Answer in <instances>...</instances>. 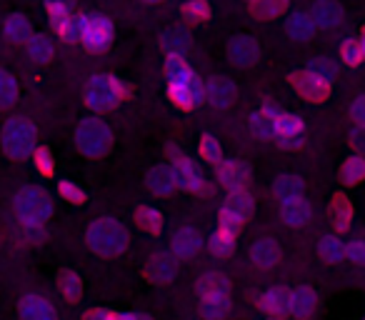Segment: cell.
<instances>
[{"mask_svg":"<svg viewBox=\"0 0 365 320\" xmlns=\"http://www.w3.org/2000/svg\"><path fill=\"white\" fill-rule=\"evenodd\" d=\"M88 245L93 253L103 255V258H113L128 248V233L118 220L101 218L88 228Z\"/></svg>","mask_w":365,"mask_h":320,"instance_id":"1","label":"cell"},{"mask_svg":"<svg viewBox=\"0 0 365 320\" xmlns=\"http://www.w3.org/2000/svg\"><path fill=\"white\" fill-rule=\"evenodd\" d=\"M0 140H3V150H6L8 155L16 158V160H23V158H28L36 150L38 130L28 118H11V120L3 125Z\"/></svg>","mask_w":365,"mask_h":320,"instance_id":"2","label":"cell"},{"mask_svg":"<svg viewBox=\"0 0 365 320\" xmlns=\"http://www.w3.org/2000/svg\"><path fill=\"white\" fill-rule=\"evenodd\" d=\"M76 143L78 150L88 158H101L110 150L113 145V133L110 128L106 125L98 118H83L76 128Z\"/></svg>","mask_w":365,"mask_h":320,"instance_id":"3","label":"cell"},{"mask_svg":"<svg viewBox=\"0 0 365 320\" xmlns=\"http://www.w3.org/2000/svg\"><path fill=\"white\" fill-rule=\"evenodd\" d=\"M125 86H123L118 78L113 76H93L91 81H88L86 86V93H83V98H86V105L93 108V110H110V108H115L118 103L125 98Z\"/></svg>","mask_w":365,"mask_h":320,"instance_id":"4","label":"cell"},{"mask_svg":"<svg viewBox=\"0 0 365 320\" xmlns=\"http://www.w3.org/2000/svg\"><path fill=\"white\" fill-rule=\"evenodd\" d=\"M16 215L23 220V225H43L53 215V200L41 188H23L16 195Z\"/></svg>","mask_w":365,"mask_h":320,"instance_id":"5","label":"cell"},{"mask_svg":"<svg viewBox=\"0 0 365 320\" xmlns=\"http://www.w3.org/2000/svg\"><path fill=\"white\" fill-rule=\"evenodd\" d=\"M78 33L81 43L91 53H101L113 41V23L106 16H81L78 18Z\"/></svg>","mask_w":365,"mask_h":320,"instance_id":"6","label":"cell"},{"mask_svg":"<svg viewBox=\"0 0 365 320\" xmlns=\"http://www.w3.org/2000/svg\"><path fill=\"white\" fill-rule=\"evenodd\" d=\"M168 155L173 158V173H175V180L180 188L190 190V193H203V175L198 173V168H195L193 163H190L188 158L180 155L178 153V148H168Z\"/></svg>","mask_w":365,"mask_h":320,"instance_id":"7","label":"cell"},{"mask_svg":"<svg viewBox=\"0 0 365 320\" xmlns=\"http://www.w3.org/2000/svg\"><path fill=\"white\" fill-rule=\"evenodd\" d=\"M168 93L180 108H195L205 98V86L200 83L198 76L188 78L182 83H168Z\"/></svg>","mask_w":365,"mask_h":320,"instance_id":"8","label":"cell"},{"mask_svg":"<svg viewBox=\"0 0 365 320\" xmlns=\"http://www.w3.org/2000/svg\"><path fill=\"white\" fill-rule=\"evenodd\" d=\"M293 86H295V91L300 93V96L305 98V100H310V103H323L325 98L330 96V83H325V81H320V78H315L313 73H308V71H303V73H293Z\"/></svg>","mask_w":365,"mask_h":320,"instance_id":"9","label":"cell"},{"mask_svg":"<svg viewBox=\"0 0 365 320\" xmlns=\"http://www.w3.org/2000/svg\"><path fill=\"white\" fill-rule=\"evenodd\" d=\"M258 53H260L258 43L250 36H235L233 41L228 43V58L240 68L253 66V63L258 61Z\"/></svg>","mask_w":365,"mask_h":320,"instance_id":"10","label":"cell"},{"mask_svg":"<svg viewBox=\"0 0 365 320\" xmlns=\"http://www.w3.org/2000/svg\"><path fill=\"white\" fill-rule=\"evenodd\" d=\"M218 178L225 188L230 190H240L248 185L250 180V170L245 168L240 160H218Z\"/></svg>","mask_w":365,"mask_h":320,"instance_id":"11","label":"cell"},{"mask_svg":"<svg viewBox=\"0 0 365 320\" xmlns=\"http://www.w3.org/2000/svg\"><path fill=\"white\" fill-rule=\"evenodd\" d=\"M48 16H51V26L58 36L66 43L81 41V33H78V18H73L68 13V8H48Z\"/></svg>","mask_w":365,"mask_h":320,"instance_id":"12","label":"cell"},{"mask_svg":"<svg viewBox=\"0 0 365 320\" xmlns=\"http://www.w3.org/2000/svg\"><path fill=\"white\" fill-rule=\"evenodd\" d=\"M18 310H21L23 320H58L56 308L46 298H41V295H26Z\"/></svg>","mask_w":365,"mask_h":320,"instance_id":"13","label":"cell"},{"mask_svg":"<svg viewBox=\"0 0 365 320\" xmlns=\"http://www.w3.org/2000/svg\"><path fill=\"white\" fill-rule=\"evenodd\" d=\"M315 28H335L343 23V8L335 3V0H318L310 11Z\"/></svg>","mask_w":365,"mask_h":320,"instance_id":"14","label":"cell"},{"mask_svg":"<svg viewBox=\"0 0 365 320\" xmlns=\"http://www.w3.org/2000/svg\"><path fill=\"white\" fill-rule=\"evenodd\" d=\"M205 96L215 108H228L235 100V86L225 78H210L205 86Z\"/></svg>","mask_w":365,"mask_h":320,"instance_id":"15","label":"cell"},{"mask_svg":"<svg viewBox=\"0 0 365 320\" xmlns=\"http://www.w3.org/2000/svg\"><path fill=\"white\" fill-rule=\"evenodd\" d=\"M200 245H203L200 233H198V230H193V228L178 230L175 238H173V250H175L178 258H193V255L200 250Z\"/></svg>","mask_w":365,"mask_h":320,"instance_id":"16","label":"cell"},{"mask_svg":"<svg viewBox=\"0 0 365 320\" xmlns=\"http://www.w3.org/2000/svg\"><path fill=\"white\" fill-rule=\"evenodd\" d=\"M148 188H150L155 195H170L173 190L178 188V180H175L173 168H168V165L153 168L150 173H148Z\"/></svg>","mask_w":365,"mask_h":320,"instance_id":"17","label":"cell"},{"mask_svg":"<svg viewBox=\"0 0 365 320\" xmlns=\"http://www.w3.org/2000/svg\"><path fill=\"white\" fill-rule=\"evenodd\" d=\"M173 275H175V260L168 253L153 255L150 263H148V278H150L153 283L163 285V283H168V280H173Z\"/></svg>","mask_w":365,"mask_h":320,"instance_id":"18","label":"cell"},{"mask_svg":"<svg viewBox=\"0 0 365 320\" xmlns=\"http://www.w3.org/2000/svg\"><path fill=\"white\" fill-rule=\"evenodd\" d=\"M280 260V248L275 240L270 238H263L258 240V243L253 245V263L258 265V268L268 270V268H275Z\"/></svg>","mask_w":365,"mask_h":320,"instance_id":"19","label":"cell"},{"mask_svg":"<svg viewBox=\"0 0 365 320\" xmlns=\"http://www.w3.org/2000/svg\"><path fill=\"white\" fill-rule=\"evenodd\" d=\"M288 8V0H250V16L258 21H273L283 16Z\"/></svg>","mask_w":365,"mask_h":320,"instance_id":"20","label":"cell"},{"mask_svg":"<svg viewBox=\"0 0 365 320\" xmlns=\"http://www.w3.org/2000/svg\"><path fill=\"white\" fill-rule=\"evenodd\" d=\"M288 308L293 310L295 315H300V318H305V315H310L315 310V293L310 288H295L293 293L288 295Z\"/></svg>","mask_w":365,"mask_h":320,"instance_id":"21","label":"cell"},{"mask_svg":"<svg viewBox=\"0 0 365 320\" xmlns=\"http://www.w3.org/2000/svg\"><path fill=\"white\" fill-rule=\"evenodd\" d=\"M310 218H313V210H310V205L305 200L295 198L283 203V220L288 225H305L310 223Z\"/></svg>","mask_w":365,"mask_h":320,"instance_id":"22","label":"cell"},{"mask_svg":"<svg viewBox=\"0 0 365 320\" xmlns=\"http://www.w3.org/2000/svg\"><path fill=\"white\" fill-rule=\"evenodd\" d=\"M250 133H253L258 140H270V138H275L278 133H275V118L268 115L265 110H258L250 115Z\"/></svg>","mask_w":365,"mask_h":320,"instance_id":"23","label":"cell"},{"mask_svg":"<svg viewBox=\"0 0 365 320\" xmlns=\"http://www.w3.org/2000/svg\"><path fill=\"white\" fill-rule=\"evenodd\" d=\"M275 195H278L283 203L300 198V195H303V180H300L298 175H280V178L275 180Z\"/></svg>","mask_w":365,"mask_h":320,"instance_id":"24","label":"cell"},{"mask_svg":"<svg viewBox=\"0 0 365 320\" xmlns=\"http://www.w3.org/2000/svg\"><path fill=\"white\" fill-rule=\"evenodd\" d=\"M223 210H228V213H233V215H240V218H248V215L253 213V198H250V193H245L243 188L230 190Z\"/></svg>","mask_w":365,"mask_h":320,"instance_id":"25","label":"cell"},{"mask_svg":"<svg viewBox=\"0 0 365 320\" xmlns=\"http://www.w3.org/2000/svg\"><path fill=\"white\" fill-rule=\"evenodd\" d=\"M330 218H333V225L338 230H345L353 220V205L345 195H335L333 205H330Z\"/></svg>","mask_w":365,"mask_h":320,"instance_id":"26","label":"cell"},{"mask_svg":"<svg viewBox=\"0 0 365 320\" xmlns=\"http://www.w3.org/2000/svg\"><path fill=\"white\" fill-rule=\"evenodd\" d=\"M28 53L36 63H51L53 56H56V48H53V41L46 36H33L28 38Z\"/></svg>","mask_w":365,"mask_h":320,"instance_id":"27","label":"cell"},{"mask_svg":"<svg viewBox=\"0 0 365 320\" xmlns=\"http://www.w3.org/2000/svg\"><path fill=\"white\" fill-rule=\"evenodd\" d=\"M203 315L208 320H220L228 315L230 310V298L228 295H205L203 298Z\"/></svg>","mask_w":365,"mask_h":320,"instance_id":"28","label":"cell"},{"mask_svg":"<svg viewBox=\"0 0 365 320\" xmlns=\"http://www.w3.org/2000/svg\"><path fill=\"white\" fill-rule=\"evenodd\" d=\"M165 76H168V83H182V81H188V78H193L195 71L182 61V56H168Z\"/></svg>","mask_w":365,"mask_h":320,"instance_id":"29","label":"cell"},{"mask_svg":"<svg viewBox=\"0 0 365 320\" xmlns=\"http://www.w3.org/2000/svg\"><path fill=\"white\" fill-rule=\"evenodd\" d=\"M340 180H343L345 185H358L360 180H365V158H348L343 163V168H340Z\"/></svg>","mask_w":365,"mask_h":320,"instance_id":"30","label":"cell"},{"mask_svg":"<svg viewBox=\"0 0 365 320\" xmlns=\"http://www.w3.org/2000/svg\"><path fill=\"white\" fill-rule=\"evenodd\" d=\"M313 33H315V23H313V18L305 16V13H295L288 21V36L295 38V41H308Z\"/></svg>","mask_w":365,"mask_h":320,"instance_id":"31","label":"cell"},{"mask_svg":"<svg viewBox=\"0 0 365 320\" xmlns=\"http://www.w3.org/2000/svg\"><path fill=\"white\" fill-rule=\"evenodd\" d=\"M200 293L205 295H228L230 293V280L223 273H208L200 278Z\"/></svg>","mask_w":365,"mask_h":320,"instance_id":"32","label":"cell"},{"mask_svg":"<svg viewBox=\"0 0 365 320\" xmlns=\"http://www.w3.org/2000/svg\"><path fill=\"white\" fill-rule=\"evenodd\" d=\"M303 130V120L298 115H290V113H278L275 115V133L280 138H295Z\"/></svg>","mask_w":365,"mask_h":320,"instance_id":"33","label":"cell"},{"mask_svg":"<svg viewBox=\"0 0 365 320\" xmlns=\"http://www.w3.org/2000/svg\"><path fill=\"white\" fill-rule=\"evenodd\" d=\"M260 305H263L268 313L283 315L285 310H288V293H285V290H280V288L268 290V293H263V298H260Z\"/></svg>","mask_w":365,"mask_h":320,"instance_id":"34","label":"cell"},{"mask_svg":"<svg viewBox=\"0 0 365 320\" xmlns=\"http://www.w3.org/2000/svg\"><path fill=\"white\" fill-rule=\"evenodd\" d=\"M135 220L143 230H148L150 235H158L163 230V215L155 208H138Z\"/></svg>","mask_w":365,"mask_h":320,"instance_id":"35","label":"cell"},{"mask_svg":"<svg viewBox=\"0 0 365 320\" xmlns=\"http://www.w3.org/2000/svg\"><path fill=\"white\" fill-rule=\"evenodd\" d=\"M18 100V81L8 71H0V108H11Z\"/></svg>","mask_w":365,"mask_h":320,"instance_id":"36","label":"cell"},{"mask_svg":"<svg viewBox=\"0 0 365 320\" xmlns=\"http://www.w3.org/2000/svg\"><path fill=\"white\" fill-rule=\"evenodd\" d=\"M163 48L168 51V56H182L190 48V38L182 31H168L163 36Z\"/></svg>","mask_w":365,"mask_h":320,"instance_id":"37","label":"cell"},{"mask_svg":"<svg viewBox=\"0 0 365 320\" xmlns=\"http://www.w3.org/2000/svg\"><path fill=\"white\" fill-rule=\"evenodd\" d=\"M6 36L8 41L13 43H21V41H28L31 38V26L23 16H11L6 21Z\"/></svg>","mask_w":365,"mask_h":320,"instance_id":"38","label":"cell"},{"mask_svg":"<svg viewBox=\"0 0 365 320\" xmlns=\"http://www.w3.org/2000/svg\"><path fill=\"white\" fill-rule=\"evenodd\" d=\"M235 235L238 233H233V230H228V228L220 225V228L213 233V238H210V248H213V253L215 255H228L235 245Z\"/></svg>","mask_w":365,"mask_h":320,"instance_id":"39","label":"cell"},{"mask_svg":"<svg viewBox=\"0 0 365 320\" xmlns=\"http://www.w3.org/2000/svg\"><path fill=\"white\" fill-rule=\"evenodd\" d=\"M180 13L188 23H203V21H208L210 8L205 0H188V3L180 8Z\"/></svg>","mask_w":365,"mask_h":320,"instance_id":"40","label":"cell"},{"mask_svg":"<svg viewBox=\"0 0 365 320\" xmlns=\"http://www.w3.org/2000/svg\"><path fill=\"white\" fill-rule=\"evenodd\" d=\"M318 253H320V258L328 260V263H338L345 255V245L340 243L338 238H323L318 245Z\"/></svg>","mask_w":365,"mask_h":320,"instance_id":"41","label":"cell"},{"mask_svg":"<svg viewBox=\"0 0 365 320\" xmlns=\"http://www.w3.org/2000/svg\"><path fill=\"white\" fill-rule=\"evenodd\" d=\"M308 73H313V76L320 78V81L330 83L335 78V73H338V68H335V63L328 61V58H315V61L308 66Z\"/></svg>","mask_w":365,"mask_h":320,"instance_id":"42","label":"cell"},{"mask_svg":"<svg viewBox=\"0 0 365 320\" xmlns=\"http://www.w3.org/2000/svg\"><path fill=\"white\" fill-rule=\"evenodd\" d=\"M81 280H78L76 273H71V270H66V273H61V293L66 295L71 303H76L78 298H81Z\"/></svg>","mask_w":365,"mask_h":320,"instance_id":"43","label":"cell"},{"mask_svg":"<svg viewBox=\"0 0 365 320\" xmlns=\"http://www.w3.org/2000/svg\"><path fill=\"white\" fill-rule=\"evenodd\" d=\"M340 58H343L345 66L355 68V66H360V61L365 58V53H363V48H360L358 41H345L343 48H340Z\"/></svg>","mask_w":365,"mask_h":320,"instance_id":"44","label":"cell"},{"mask_svg":"<svg viewBox=\"0 0 365 320\" xmlns=\"http://www.w3.org/2000/svg\"><path fill=\"white\" fill-rule=\"evenodd\" d=\"M200 155L208 160V163H218L220 160V143L215 140L213 135H203V140H200Z\"/></svg>","mask_w":365,"mask_h":320,"instance_id":"45","label":"cell"},{"mask_svg":"<svg viewBox=\"0 0 365 320\" xmlns=\"http://www.w3.org/2000/svg\"><path fill=\"white\" fill-rule=\"evenodd\" d=\"M58 193H61L68 203H78V205L86 203V193H83L76 183H71V180H61V183H58Z\"/></svg>","mask_w":365,"mask_h":320,"instance_id":"46","label":"cell"},{"mask_svg":"<svg viewBox=\"0 0 365 320\" xmlns=\"http://www.w3.org/2000/svg\"><path fill=\"white\" fill-rule=\"evenodd\" d=\"M33 158H36V168L41 175H53V158L51 153L46 150V148H38V150H33Z\"/></svg>","mask_w":365,"mask_h":320,"instance_id":"47","label":"cell"},{"mask_svg":"<svg viewBox=\"0 0 365 320\" xmlns=\"http://www.w3.org/2000/svg\"><path fill=\"white\" fill-rule=\"evenodd\" d=\"M345 255H348L353 263L365 265V243H363V240H353V243L345 248Z\"/></svg>","mask_w":365,"mask_h":320,"instance_id":"48","label":"cell"},{"mask_svg":"<svg viewBox=\"0 0 365 320\" xmlns=\"http://www.w3.org/2000/svg\"><path fill=\"white\" fill-rule=\"evenodd\" d=\"M243 220H245V218L228 213V210H223V213H220V225H223V228H228V230H233V233H238L240 225H243Z\"/></svg>","mask_w":365,"mask_h":320,"instance_id":"49","label":"cell"},{"mask_svg":"<svg viewBox=\"0 0 365 320\" xmlns=\"http://www.w3.org/2000/svg\"><path fill=\"white\" fill-rule=\"evenodd\" d=\"M350 115L353 120H358V125H365V96H358L350 105Z\"/></svg>","mask_w":365,"mask_h":320,"instance_id":"50","label":"cell"},{"mask_svg":"<svg viewBox=\"0 0 365 320\" xmlns=\"http://www.w3.org/2000/svg\"><path fill=\"white\" fill-rule=\"evenodd\" d=\"M350 143H353L358 150L365 153V125H358L353 133H350Z\"/></svg>","mask_w":365,"mask_h":320,"instance_id":"51","label":"cell"},{"mask_svg":"<svg viewBox=\"0 0 365 320\" xmlns=\"http://www.w3.org/2000/svg\"><path fill=\"white\" fill-rule=\"evenodd\" d=\"M115 313H108V310H91L86 313V320H113Z\"/></svg>","mask_w":365,"mask_h":320,"instance_id":"52","label":"cell"},{"mask_svg":"<svg viewBox=\"0 0 365 320\" xmlns=\"http://www.w3.org/2000/svg\"><path fill=\"white\" fill-rule=\"evenodd\" d=\"M48 8H71V0H46Z\"/></svg>","mask_w":365,"mask_h":320,"instance_id":"53","label":"cell"},{"mask_svg":"<svg viewBox=\"0 0 365 320\" xmlns=\"http://www.w3.org/2000/svg\"><path fill=\"white\" fill-rule=\"evenodd\" d=\"M113 320H138V315H118L115 313V318H113Z\"/></svg>","mask_w":365,"mask_h":320,"instance_id":"54","label":"cell"},{"mask_svg":"<svg viewBox=\"0 0 365 320\" xmlns=\"http://www.w3.org/2000/svg\"><path fill=\"white\" fill-rule=\"evenodd\" d=\"M358 43H360V48H363V53H365V31H363V38H360Z\"/></svg>","mask_w":365,"mask_h":320,"instance_id":"55","label":"cell"},{"mask_svg":"<svg viewBox=\"0 0 365 320\" xmlns=\"http://www.w3.org/2000/svg\"><path fill=\"white\" fill-rule=\"evenodd\" d=\"M143 3H150V6H155V3H163V0H143Z\"/></svg>","mask_w":365,"mask_h":320,"instance_id":"56","label":"cell"},{"mask_svg":"<svg viewBox=\"0 0 365 320\" xmlns=\"http://www.w3.org/2000/svg\"><path fill=\"white\" fill-rule=\"evenodd\" d=\"M138 320H150V318H145V315H138Z\"/></svg>","mask_w":365,"mask_h":320,"instance_id":"57","label":"cell"}]
</instances>
